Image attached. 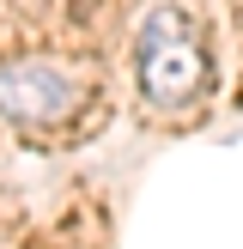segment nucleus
I'll return each instance as SVG.
<instances>
[{
  "label": "nucleus",
  "mask_w": 243,
  "mask_h": 249,
  "mask_svg": "<svg viewBox=\"0 0 243 249\" xmlns=\"http://www.w3.org/2000/svg\"><path fill=\"white\" fill-rule=\"evenodd\" d=\"M73 104H79V85L55 61H6L0 67V116L24 122V128H49Z\"/></svg>",
  "instance_id": "2"
},
{
  "label": "nucleus",
  "mask_w": 243,
  "mask_h": 249,
  "mask_svg": "<svg viewBox=\"0 0 243 249\" xmlns=\"http://www.w3.org/2000/svg\"><path fill=\"white\" fill-rule=\"evenodd\" d=\"M134 73H140L146 104L158 109H182L194 91L207 85V43L201 24L189 18L182 6H152L140 24V43H134Z\"/></svg>",
  "instance_id": "1"
}]
</instances>
